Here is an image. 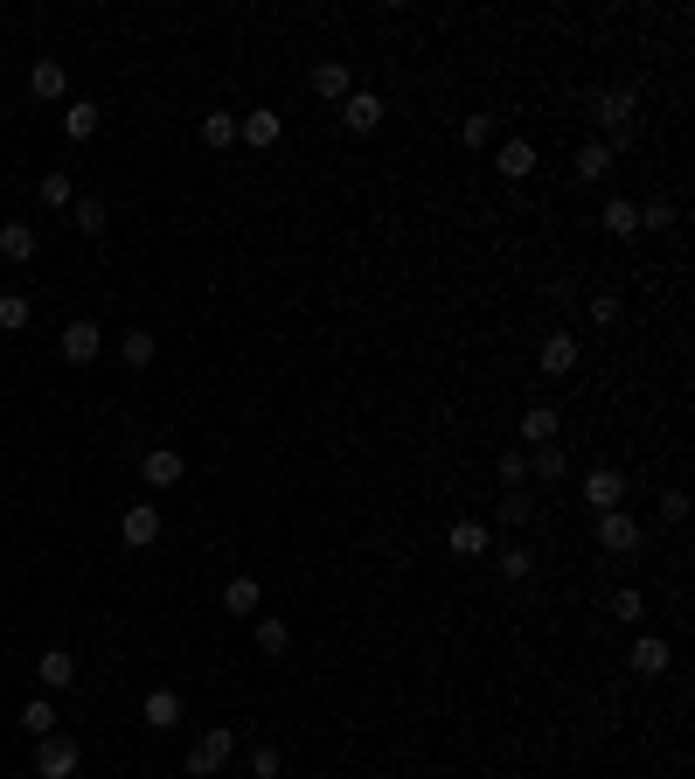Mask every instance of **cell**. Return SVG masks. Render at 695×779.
<instances>
[{
    "label": "cell",
    "instance_id": "cell-36",
    "mask_svg": "<svg viewBox=\"0 0 695 779\" xmlns=\"http://www.w3.org/2000/svg\"><path fill=\"white\" fill-rule=\"evenodd\" d=\"M487 133H494V112H473V119L459 126V140H466V147H487Z\"/></svg>",
    "mask_w": 695,
    "mask_h": 779
},
{
    "label": "cell",
    "instance_id": "cell-29",
    "mask_svg": "<svg viewBox=\"0 0 695 779\" xmlns=\"http://www.w3.org/2000/svg\"><path fill=\"white\" fill-rule=\"evenodd\" d=\"M529 467L543 473V480H563V473H570V460H563V446H536V453H529Z\"/></svg>",
    "mask_w": 695,
    "mask_h": 779
},
{
    "label": "cell",
    "instance_id": "cell-19",
    "mask_svg": "<svg viewBox=\"0 0 695 779\" xmlns=\"http://www.w3.org/2000/svg\"><path fill=\"white\" fill-rule=\"evenodd\" d=\"M445 543H452V557H480L487 550V522H452Z\"/></svg>",
    "mask_w": 695,
    "mask_h": 779
},
{
    "label": "cell",
    "instance_id": "cell-18",
    "mask_svg": "<svg viewBox=\"0 0 695 779\" xmlns=\"http://www.w3.org/2000/svg\"><path fill=\"white\" fill-rule=\"evenodd\" d=\"M522 439H529V446H550L556 439V411L550 404H529V411H522Z\"/></svg>",
    "mask_w": 695,
    "mask_h": 779
},
{
    "label": "cell",
    "instance_id": "cell-4",
    "mask_svg": "<svg viewBox=\"0 0 695 779\" xmlns=\"http://www.w3.org/2000/svg\"><path fill=\"white\" fill-rule=\"evenodd\" d=\"M584 501H591V515L619 508V501H626V473H619V467H591V473H584Z\"/></svg>",
    "mask_w": 695,
    "mask_h": 779
},
{
    "label": "cell",
    "instance_id": "cell-12",
    "mask_svg": "<svg viewBox=\"0 0 695 779\" xmlns=\"http://www.w3.org/2000/svg\"><path fill=\"white\" fill-rule=\"evenodd\" d=\"M278 133H285L278 112H244L237 119V140H251V147H278Z\"/></svg>",
    "mask_w": 695,
    "mask_h": 779
},
{
    "label": "cell",
    "instance_id": "cell-31",
    "mask_svg": "<svg viewBox=\"0 0 695 779\" xmlns=\"http://www.w3.org/2000/svg\"><path fill=\"white\" fill-rule=\"evenodd\" d=\"M258 647H265V654H285V647H292L285 620H272V613H265V620H258Z\"/></svg>",
    "mask_w": 695,
    "mask_h": 779
},
{
    "label": "cell",
    "instance_id": "cell-25",
    "mask_svg": "<svg viewBox=\"0 0 695 779\" xmlns=\"http://www.w3.org/2000/svg\"><path fill=\"white\" fill-rule=\"evenodd\" d=\"M28 327V293H0V334H21Z\"/></svg>",
    "mask_w": 695,
    "mask_h": 779
},
{
    "label": "cell",
    "instance_id": "cell-7",
    "mask_svg": "<svg viewBox=\"0 0 695 779\" xmlns=\"http://www.w3.org/2000/svg\"><path fill=\"white\" fill-rule=\"evenodd\" d=\"M98 341H105L98 320H70V327H63V362H77V369L98 362Z\"/></svg>",
    "mask_w": 695,
    "mask_h": 779
},
{
    "label": "cell",
    "instance_id": "cell-3",
    "mask_svg": "<svg viewBox=\"0 0 695 779\" xmlns=\"http://www.w3.org/2000/svg\"><path fill=\"white\" fill-rule=\"evenodd\" d=\"M35 773H42V779H77V745H70V738H56V731H49V738H35Z\"/></svg>",
    "mask_w": 695,
    "mask_h": 779
},
{
    "label": "cell",
    "instance_id": "cell-9",
    "mask_svg": "<svg viewBox=\"0 0 695 779\" xmlns=\"http://www.w3.org/2000/svg\"><path fill=\"white\" fill-rule=\"evenodd\" d=\"M577 369V334H543V376H570Z\"/></svg>",
    "mask_w": 695,
    "mask_h": 779
},
{
    "label": "cell",
    "instance_id": "cell-37",
    "mask_svg": "<svg viewBox=\"0 0 695 779\" xmlns=\"http://www.w3.org/2000/svg\"><path fill=\"white\" fill-rule=\"evenodd\" d=\"M251 779H278V752H272V745H258V752H251Z\"/></svg>",
    "mask_w": 695,
    "mask_h": 779
},
{
    "label": "cell",
    "instance_id": "cell-14",
    "mask_svg": "<svg viewBox=\"0 0 695 779\" xmlns=\"http://www.w3.org/2000/svg\"><path fill=\"white\" fill-rule=\"evenodd\" d=\"M494 167H501V174H508V181H529V174H536V147H529V140H508V147H501V160H494Z\"/></svg>",
    "mask_w": 695,
    "mask_h": 779
},
{
    "label": "cell",
    "instance_id": "cell-17",
    "mask_svg": "<svg viewBox=\"0 0 695 779\" xmlns=\"http://www.w3.org/2000/svg\"><path fill=\"white\" fill-rule=\"evenodd\" d=\"M98 119H105V112H98L91 98H77V105H63V133H70V140H91V133H98Z\"/></svg>",
    "mask_w": 695,
    "mask_h": 779
},
{
    "label": "cell",
    "instance_id": "cell-15",
    "mask_svg": "<svg viewBox=\"0 0 695 779\" xmlns=\"http://www.w3.org/2000/svg\"><path fill=\"white\" fill-rule=\"evenodd\" d=\"M28 91H35L42 105H49V98H63V63H56V56H42V63L28 70Z\"/></svg>",
    "mask_w": 695,
    "mask_h": 779
},
{
    "label": "cell",
    "instance_id": "cell-32",
    "mask_svg": "<svg viewBox=\"0 0 695 779\" xmlns=\"http://www.w3.org/2000/svg\"><path fill=\"white\" fill-rule=\"evenodd\" d=\"M577 174H584V181L612 174V147H584V154H577Z\"/></svg>",
    "mask_w": 695,
    "mask_h": 779
},
{
    "label": "cell",
    "instance_id": "cell-27",
    "mask_svg": "<svg viewBox=\"0 0 695 779\" xmlns=\"http://www.w3.org/2000/svg\"><path fill=\"white\" fill-rule=\"evenodd\" d=\"M42 209H70V174H63V167L42 174Z\"/></svg>",
    "mask_w": 695,
    "mask_h": 779
},
{
    "label": "cell",
    "instance_id": "cell-24",
    "mask_svg": "<svg viewBox=\"0 0 695 779\" xmlns=\"http://www.w3.org/2000/svg\"><path fill=\"white\" fill-rule=\"evenodd\" d=\"M605 230H612V237H633V230H640V209L612 195V202H605Z\"/></svg>",
    "mask_w": 695,
    "mask_h": 779
},
{
    "label": "cell",
    "instance_id": "cell-22",
    "mask_svg": "<svg viewBox=\"0 0 695 779\" xmlns=\"http://www.w3.org/2000/svg\"><path fill=\"white\" fill-rule=\"evenodd\" d=\"M21 731H28V738H49V731H56V703H49V696H35V703L21 710Z\"/></svg>",
    "mask_w": 695,
    "mask_h": 779
},
{
    "label": "cell",
    "instance_id": "cell-26",
    "mask_svg": "<svg viewBox=\"0 0 695 779\" xmlns=\"http://www.w3.org/2000/svg\"><path fill=\"white\" fill-rule=\"evenodd\" d=\"M230 140H237V119H230V112H209V119H202V147H230Z\"/></svg>",
    "mask_w": 695,
    "mask_h": 779
},
{
    "label": "cell",
    "instance_id": "cell-16",
    "mask_svg": "<svg viewBox=\"0 0 695 779\" xmlns=\"http://www.w3.org/2000/svg\"><path fill=\"white\" fill-rule=\"evenodd\" d=\"M591 112H598V126H619V133H626L633 98H626V91H598V98H591Z\"/></svg>",
    "mask_w": 695,
    "mask_h": 779
},
{
    "label": "cell",
    "instance_id": "cell-21",
    "mask_svg": "<svg viewBox=\"0 0 695 779\" xmlns=\"http://www.w3.org/2000/svg\"><path fill=\"white\" fill-rule=\"evenodd\" d=\"M70 682H77V661H70L63 647H49V654H42V689H70Z\"/></svg>",
    "mask_w": 695,
    "mask_h": 779
},
{
    "label": "cell",
    "instance_id": "cell-1",
    "mask_svg": "<svg viewBox=\"0 0 695 779\" xmlns=\"http://www.w3.org/2000/svg\"><path fill=\"white\" fill-rule=\"evenodd\" d=\"M230 752H237V738H230V731L216 724V731H202V738L188 745V773H195V779L223 773V766H230Z\"/></svg>",
    "mask_w": 695,
    "mask_h": 779
},
{
    "label": "cell",
    "instance_id": "cell-35",
    "mask_svg": "<svg viewBox=\"0 0 695 779\" xmlns=\"http://www.w3.org/2000/svg\"><path fill=\"white\" fill-rule=\"evenodd\" d=\"M501 571H508V578H529V571H536V550L508 543V550H501Z\"/></svg>",
    "mask_w": 695,
    "mask_h": 779
},
{
    "label": "cell",
    "instance_id": "cell-38",
    "mask_svg": "<svg viewBox=\"0 0 695 779\" xmlns=\"http://www.w3.org/2000/svg\"><path fill=\"white\" fill-rule=\"evenodd\" d=\"M591 320L612 327V320H619V300H612V293H591Z\"/></svg>",
    "mask_w": 695,
    "mask_h": 779
},
{
    "label": "cell",
    "instance_id": "cell-10",
    "mask_svg": "<svg viewBox=\"0 0 695 779\" xmlns=\"http://www.w3.org/2000/svg\"><path fill=\"white\" fill-rule=\"evenodd\" d=\"M181 724V696L174 689H146V731H174Z\"/></svg>",
    "mask_w": 695,
    "mask_h": 779
},
{
    "label": "cell",
    "instance_id": "cell-23",
    "mask_svg": "<svg viewBox=\"0 0 695 779\" xmlns=\"http://www.w3.org/2000/svg\"><path fill=\"white\" fill-rule=\"evenodd\" d=\"M313 91H320V98H348V63H320V70H313Z\"/></svg>",
    "mask_w": 695,
    "mask_h": 779
},
{
    "label": "cell",
    "instance_id": "cell-6",
    "mask_svg": "<svg viewBox=\"0 0 695 779\" xmlns=\"http://www.w3.org/2000/svg\"><path fill=\"white\" fill-rule=\"evenodd\" d=\"M139 473H146V487H181L188 460H181V446H153V453L139 460Z\"/></svg>",
    "mask_w": 695,
    "mask_h": 779
},
{
    "label": "cell",
    "instance_id": "cell-34",
    "mask_svg": "<svg viewBox=\"0 0 695 779\" xmlns=\"http://www.w3.org/2000/svg\"><path fill=\"white\" fill-rule=\"evenodd\" d=\"M668 223H675V202H668V195H654V202L640 209V230H668Z\"/></svg>",
    "mask_w": 695,
    "mask_h": 779
},
{
    "label": "cell",
    "instance_id": "cell-11",
    "mask_svg": "<svg viewBox=\"0 0 695 779\" xmlns=\"http://www.w3.org/2000/svg\"><path fill=\"white\" fill-rule=\"evenodd\" d=\"M0 258H7V265H28V258H35V223H0Z\"/></svg>",
    "mask_w": 695,
    "mask_h": 779
},
{
    "label": "cell",
    "instance_id": "cell-13",
    "mask_svg": "<svg viewBox=\"0 0 695 779\" xmlns=\"http://www.w3.org/2000/svg\"><path fill=\"white\" fill-rule=\"evenodd\" d=\"M258 606H265V585H258V578H230V585H223V613H258Z\"/></svg>",
    "mask_w": 695,
    "mask_h": 779
},
{
    "label": "cell",
    "instance_id": "cell-5",
    "mask_svg": "<svg viewBox=\"0 0 695 779\" xmlns=\"http://www.w3.org/2000/svg\"><path fill=\"white\" fill-rule=\"evenodd\" d=\"M341 126H348V133H376V126H383V98H376V91H348V98H341Z\"/></svg>",
    "mask_w": 695,
    "mask_h": 779
},
{
    "label": "cell",
    "instance_id": "cell-39",
    "mask_svg": "<svg viewBox=\"0 0 695 779\" xmlns=\"http://www.w3.org/2000/svg\"><path fill=\"white\" fill-rule=\"evenodd\" d=\"M522 473H529V453H501V480L508 487H522Z\"/></svg>",
    "mask_w": 695,
    "mask_h": 779
},
{
    "label": "cell",
    "instance_id": "cell-8",
    "mask_svg": "<svg viewBox=\"0 0 695 779\" xmlns=\"http://www.w3.org/2000/svg\"><path fill=\"white\" fill-rule=\"evenodd\" d=\"M119 536H126L133 550L160 543V508H153V501H133V508H126V529H119Z\"/></svg>",
    "mask_w": 695,
    "mask_h": 779
},
{
    "label": "cell",
    "instance_id": "cell-2",
    "mask_svg": "<svg viewBox=\"0 0 695 779\" xmlns=\"http://www.w3.org/2000/svg\"><path fill=\"white\" fill-rule=\"evenodd\" d=\"M598 522V550H612V557H633L640 550V522L626 515V508H605V515H591Z\"/></svg>",
    "mask_w": 695,
    "mask_h": 779
},
{
    "label": "cell",
    "instance_id": "cell-28",
    "mask_svg": "<svg viewBox=\"0 0 695 779\" xmlns=\"http://www.w3.org/2000/svg\"><path fill=\"white\" fill-rule=\"evenodd\" d=\"M612 620L640 626V620H647V599H640V592H633V585H626V592H612Z\"/></svg>",
    "mask_w": 695,
    "mask_h": 779
},
{
    "label": "cell",
    "instance_id": "cell-30",
    "mask_svg": "<svg viewBox=\"0 0 695 779\" xmlns=\"http://www.w3.org/2000/svg\"><path fill=\"white\" fill-rule=\"evenodd\" d=\"M70 216H77L84 237H105V202H70Z\"/></svg>",
    "mask_w": 695,
    "mask_h": 779
},
{
    "label": "cell",
    "instance_id": "cell-33",
    "mask_svg": "<svg viewBox=\"0 0 695 779\" xmlns=\"http://www.w3.org/2000/svg\"><path fill=\"white\" fill-rule=\"evenodd\" d=\"M119 348H126V362H133V369H146V362H153V334H146V327H133Z\"/></svg>",
    "mask_w": 695,
    "mask_h": 779
},
{
    "label": "cell",
    "instance_id": "cell-20",
    "mask_svg": "<svg viewBox=\"0 0 695 779\" xmlns=\"http://www.w3.org/2000/svg\"><path fill=\"white\" fill-rule=\"evenodd\" d=\"M633 668H640V675H668V640H654V633L633 640Z\"/></svg>",
    "mask_w": 695,
    "mask_h": 779
}]
</instances>
